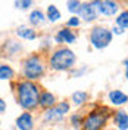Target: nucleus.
<instances>
[{"instance_id":"f257e3e1","label":"nucleus","mask_w":128,"mask_h":130,"mask_svg":"<svg viewBox=\"0 0 128 130\" xmlns=\"http://www.w3.org/2000/svg\"><path fill=\"white\" fill-rule=\"evenodd\" d=\"M18 95H19V104L25 109H31L37 104H40L38 90L30 81L19 83V86H18Z\"/></svg>"},{"instance_id":"f03ea898","label":"nucleus","mask_w":128,"mask_h":130,"mask_svg":"<svg viewBox=\"0 0 128 130\" xmlns=\"http://www.w3.org/2000/svg\"><path fill=\"white\" fill-rule=\"evenodd\" d=\"M75 62V55L69 49H59L50 59V65L55 70H66Z\"/></svg>"},{"instance_id":"7ed1b4c3","label":"nucleus","mask_w":128,"mask_h":130,"mask_svg":"<svg viewBox=\"0 0 128 130\" xmlns=\"http://www.w3.org/2000/svg\"><path fill=\"white\" fill-rule=\"evenodd\" d=\"M90 40H91V44L96 49H103L111 43L112 32L109 30H106V28H103V27H96L90 34Z\"/></svg>"},{"instance_id":"20e7f679","label":"nucleus","mask_w":128,"mask_h":130,"mask_svg":"<svg viewBox=\"0 0 128 130\" xmlns=\"http://www.w3.org/2000/svg\"><path fill=\"white\" fill-rule=\"evenodd\" d=\"M44 71V67L43 64L40 62V59L37 56H32L30 59H27V62H25V75L32 80V78H38L41 74Z\"/></svg>"},{"instance_id":"39448f33","label":"nucleus","mask_w":128,"mask_h":130,"mask_svg":"<svg viewBox=\"0 0 128 130\" xmlns=\"http://www.w3.org/2000/svg\"><path fill=\"white\" fill-rule=\"evenodd\" d=\"M104 117L100 111H94L84 120V130H100L104 124Z\"/></svg>"},{"instance_id":"423d86ee","label":"nucleus","mask_w":128,"mask_h":130,"mask_svg":"<svg viewBox=\"0 0 128 130\" xmlns=\"http://www.w3.org/2000/svg\"><path fill=\"white\" fill-rule=\"evenodd\" d=\"M68 109H69V105H68L66 102H62V104L56 105L55 108L49 109L47 112H46V120H49V121L59 120V118H62V117H63V114L66 112Z\"/></svg>"},{"instance_id":"0eeeda50","label":"nucleus","mask_w":128,"mask_h":130,"mask_svg":"<svg viewBox=\"0 0 128 130\" xmlns=\"http://www.w3.org/2000/svg\"><path fill=\"white\" fill-rule=\"evenodd\" d=\"M97 12L104 13L108 16H112L116 10H118V5L115 2H94Z\"/></svg>"},{"instance_id":"6e6552de","label":"nucleus","mask_w":128,"mask_h":130,"mask_svg":"<svg viewBox=\"0 0 128 130\" xmlns=\"http://www.w3.org/2000/svg\"><path fill=\"white\" fill-rule=\"evenodd\" d=\"M80 15H81V18H84L86 21H93V19H96V15H97L96 5H94V3H84L80 9Z\"/></svg>"},{"instance_id":"1a4fd4ad","label":"nucleus","mask_w":128,"mask_h":130,"mask_svg":"<svg viewBox=\"0 0 128 130\" xmlns=\"http://www.w3.org/2000/svg\"><path fill=\"white\" fill-rule=\"evenodd\" d=\"M16 124H18V127H19L21 130H31V127H32L31 115H30L28 112L22 114V115L16 120Z\"/></svg>"},{"instance_id":"9d476101","label":"nucleus","mask_w":128,"mask_h":130,"mask_svg":"<svg viewBox=\"0 0 128 130\" xmlns=\"http://www.w3.org/2000/svg\"><path fill=\"white\" fill-rule=\"evenodd\" d=\"M109 99H111V102L113 105H122V104H125L128 101V96L124 95L119 90H113V92L109 93Z\"/></svg>"},{"instance_id":"9b49d317","label":"nucleus","mask_w":128,"mask_h":130,"mask_svg":"<svg viewBox=\"0 0 128 130\" xmlns=\"http://www.w3.org/2000/svg\"><path fill=\"white\" fill-rule=\"evenodd\" d=\"M56 40L59 43H63V41L65 43H74L75 41V34L69 30H60L59 34L56 36Z\"/></svg>"},{"instance_id":"f8f14e48","label":"nucleus","mask_w":128,"mask_h":130,"mask_svg":"<svg viewBox=\"0 0 128 130\" xmlns=\"http://www.w3.org/2000/svg\"><path fill=\"white\" fill-rule=\"evenodd\" d=\"M40 104H41V106H53L55 96L52 93H49V92H44V93H41V96H40Z\"/></svg>"},{"instance_id":"ddd939ff","label":"nucleus","mask_w":128,"mask_h":130,"mask_svg":"<svg viewBox=\"0 0 128 130\" xmlns=\"http://www.w3.org/2000/svg\"><path fill=\"white\" fill-rule=\"evenodd\" d=\"M116 124L119 126L121 130H127L128 129V115L124 114L122 111L116 114Z\"/></svg>"},{"instance_id":"4468645a","label":"nucleus","mask_w":128,"mask_h":130,"mask_svg":"<svg viewBox=\"0 0 128 130\" xmlns=\"http://www.w3.org/2000/svg\"><path fill=\"white\" fill-rule=\"evenodd\" d=\"M30 21H31V24H34V25L41 24V22L44 21V15H43V12H40V10H34V12H31V15H30Z\"/></svg>"},{"instance_id":"2eb2a0df","label":"nucleus","mask_w":128,"mask_h":130,"mask_svg":"<svg viewBox=\"0 0 128 130\" xmlns=\"http://www.w3.org/2000/svg\"><path fill=\"white\" fill-rule=\"evenodd\" d=\"M12 77H13L12 68L8 67V65H2V67H0V78H2V80H9V78H12Z\"/></svg>"},{"instance_id":"dca6fc26","label":"nucleus","mask_w":128,"mask_h":130,"mask_svg":"<svg viewBox=\"0 0 128 130\" xmlns=\"http://www.w3.org/2000/svg\"><path fill=\"white\" fill-rule=\"evenodd\" d=\"M18 36H21V37H24V39H35V32L30 30V28H27V27H19L18 28Z\"/></svg>"},{"instance_id":"f3484780","label":"nucleus","mask_w":128,"mask_h":130,"mask_svg":"<svg viewBox=\"0 0 128 130\" xmlns=\"http://www.w3.org/2000/svg\"><path fill=\"white\" fill-rule=\"evenodd\" d=\"M47 15H49V19L52 21V22H56L57 19L60 18V13H59V10H57V8L56 6H49V9H47Z\"/></svg>"},{"instance_id":"a211bd4d","label":"nucleus","mask_w":128,"mask_h":130,"mask_svg":"<svg viewBox=\"0 0 128 130\" xmlns=\"http://www.w3.org/2000/svg\"><path fill=\"white\" fill-rule=\"evenodd\" d=\"M116 22H118V25H119L121 28H128V10H124V12L118 16Z\"/></svg>"},{"instance_id":"6ab92c4d","label":"nucleus","mask_w":128,"mask_h":130,"mask_svg":"<svg viewBox=\"0 0 128 130\" xmlns=\"http://www.w3.org/2000/svg\"><path fill=\"white\" fill-rule=\"evenodd\" d=\"M72 99H74V102H75L77 105H81V104L87 99V93H84V92H77V93L72 95Z\"/></svg>"},{"instance_id":"aec40b11","label":"nucleus","mask_w":128,"mask_h":130,"mask_svg":"<svg viewBox=\"0 0 128 130\" xmlns=\"http://www.w3.org/2000/svg\"><path fill=\"white\" fill-rule=\"evenodd\" d=\"M68 9H69L71 12H77L78 9H81L80 2H69V3H68Z\"/></svg>"},{"instance_id":"412c9836","label":"nucleus","mask_w":128,"mask_h":130,"mask_svg":"<svg viewBox=\"0 0 128 130\" xmlns=\"http://www.w3.org/2000/svg\"><path fill=\"white\" fill-rule=\"evenodd\" d=\"M78 24H80L78 18H71V19L68 21V25H69V27H78Z\"/></svg>"},{"instance_id":"4be33fe9","label":"nucleus","mask_w":128,"mask_h":130,"mask_svg":"<svg viewBox=\"0 0 128 130\" xmlns=\"http://www.w3.org/2000/svg\"><path fill=\"white\" fill-rule=\"evenodd\" d=\"M15 5H16V6H19V8L25 9V8H28V6L31 5V2H16Z\"/></svg>"},{"instance_id":"5701e85b","label":"nucleus","mask_w":128,"mask_h":130,"mask_svg":"<svg viewBox=\"0 0 128 130\" xmlns=\"http://www.w3.org/2000/svg\"><path fill=\"white\" fill-rule=\"evenodd\" d=\"M124 64H125V77L128 78V59L124 62Z\"/></svg>"},{"instance_id":"b1692460","label":"nucleus","mask_w":128,"mask_h":130,"mask_svg":"<svg viewBox=\"0 0 128 130\" xmlns=\"http://www.w3.org/2000/svg\"><path fill=\"white\" fill-rule=\"evenodd\" d=\"M113 32H116V34H121V32H122V30H121L119 27H115V28H113Z\"/></svg>"},{"instance_id":"393cba45","label":"nucleus","mask_w":128,"mask_h":130,"mask_svg":"<svg viewBox=\"0 0 128 130\" xmlns=\"http://www.w3.org/2000/svg\"><path fill=\"white\" fill-rule=\"evenodd\" d=\"M0 106H2V112H3L5 111V102L3 101H0Z\"/></svg>"}]
</instances>
